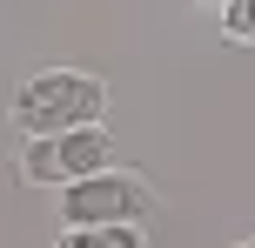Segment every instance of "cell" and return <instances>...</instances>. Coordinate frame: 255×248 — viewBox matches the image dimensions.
I'll use <instances>...</instances> for the list:
<instances>
[{
    "label": "cell",
    "instance_id": "2",
    "mask_svg": "<svg viewBox=\"0 0 255 248\" xmlns=\"http://www.w3.org/2000/svg\"><path fill=\"white\" fill-rule=\"evenodd\" d=\"M115 161V141H108L101 121L88 128H47V134H20V155H13V174L27 188H67L81 174L108 168Z\"/></svg>",
    "mask_w": 255,
    "mask_h": 248
},
{
    "label": "cell",
    "instance_id": "6",
    "mask_svg": "<svg viewBox=\"0 0 255 248\" xmlns=\"http://www.w3.org/2000/svg\"><path fill=\"white\" fill-rule=\"evenodd\" d=\"M202 7H215V13H222V7H229V0H202Z\"/></svg>",
    "mask_w": 255,
    "mask_h": 248
},
{
    "label": "cell",
    "instance_id": "3",
    "mask_svg": "<svg viewBox=\"0 0 255 248\" xmlns=\"http://www.w3.org/2000/svg\"><path fill=\"white\" fill-rule=\"evenodd\" d=\"M61 215H67V228H101V222H148L154 215V188H148V174H134V168H94V174H81V181H67L61 188Z\"/></svg>",
    "mask_w": 255,
    "mask_h": 248
},
{
    "label": "cell",
    "instance_id": "1",
    "mask_svg": "<svg viewBox=\"0 0 255 248\" xmlns=\"http://www.w3.org/2000/svg\"><path fill=\"white\" fill-rule=\"evenodd\" d=\"M108 121V81L81 74V67H40L13 87V128L47 134V128H88Z\"/></svg>",
    "mask_w": 255,
    "mask_h": 248
},
{
    "label": "cell",
    "instance_id": "4",
    "mask_svg": "<svg viewBox=\"0 0 255 248\" xmlns=\"http://www.w3.org/2000/svg\"><path fill=\"white\" fill-rule=\"evenodd\" d=\"M67 248H141V222H101V228H61Z\"/></svg>",
    "mask_w": 255,
    "mask_h": 248
},
{
    "label": "cell",
    "instance_id": "5",
    "mask_svg": "<svg viewBox=\"0 0 255 248\" xmlns=\"http://www.w3.org/2000/svg\"><path fill=\"white\" fill-rule=\"evenodd\" d=\"M222 34L255 47V0H229V7H222Z\"/></svg>",
    "mask_w": 255,
    "mask_h": 248
}]
</instances>
